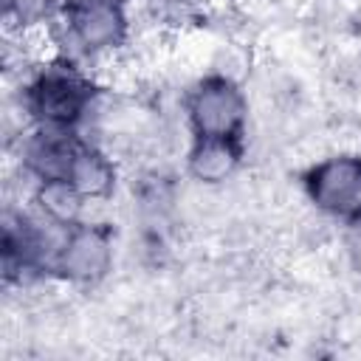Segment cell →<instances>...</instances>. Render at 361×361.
<instances>
[{
	"label": "cell",
	"instance_id": "cell-8",
	"mask_svg": "<svg viewBox=\"0 0 361 361\" xmlns=\"http://www.w3.org/2000/svg\"><path fill=\"white\" fill-rule=\"evenodd\" d=\"M245 158V138H192L186 149V175L203 186L226 183Z\"/></svg>",
	"mask_w": 361,
	"mask_h": 361
},
{
	"label": "cell",
	"instance_id": "cell-1",
	"mask_svg": "<svg viewBox=\"0 0 361 361\" xmlns=\"http://www.w3.org/2000/svg\"><path fill=\"white\" fill-rule=\"evenodd\" d=\"M99 96L96 82L71 59L42 65L23 85V113L34 127L79 130Z\"/></svg>",
	"mask_w": 361,
	"mask_h": 361
},
{
	"label": "cell",
	"instance_id": "cell-7",
	"mask_svg": "<svg viewBox=\"0 0 361 361\" xmlns=\"http://www.w3.org/2000/svg\"><path fill=\"white\" fill-rule=\"evenodd\" d=\"M79 141H82V135L76 130L34 127L28 133V138L23 141V166L34 175V180L65 178Z\"/></svg>",
	"mask_w": 361,
	"mask_h": 361
},
{
	"label": "cell",
	"instance_id": "cell-4",
	"mask_svg": "<svg viewBox=\"0 0 361 361\" xmlns=\"http://www.w3.org/2000/svg\"><path fill=\"white\" fill-rule=\"evenodd\" d=\"M59 17L68 42L85 56L113 54L130 37L127 0H71Z\"/></svg>",
	"mask_w": 361,
	"mask_h": 361
},
{
	"label": "cell",
	"instance_id": "cell-2",
	"mask_svg": "<svg viewBox=\"0 0 361 361\" xmlns=\"http://www.w3.org/2000/svg\"><path fill=\"white\" fill-rule=\"evenodd\" d=\"M192 138H245L248 96L228 73L200 76L183 102Z\"/></svg>",
	"mask_w": 361,
	"mask_h": 361
},
{
	"label": "cell",
	"instance_id": "cell-6",
	"mask_svg": "<svg viewBox=\"0 0 361 361\" xmlns=\"http://www.w3.org/2000/svg\"><path fill=\"white\" fill-rule=\"evenodd\" d=\"M305 197L327 217H347L361 206V155L336 152L302 172Z\"/></svg>",
	"mask_w": 361,
	"mask_h": 361
},
{
	"label": "cell",
	"instance_id": "cell-3",
	"mask_svg": "<svg viewBox=\"0 0 361 361\" xmlns=\"http://www.w3.org/2000/svg\"><path fill=\"white\" fill-rule=\"evenodd\" d=\"M113 228L107 223H76L62 231L51 259V276L71 285H96L113 268Z\"/></svg>",
	"mask_w": 361,
	"mask_h": 361
},
{
	"label": "cell",
	"instance_id": "cell-5",
	"mask_svg": "<svg viewBox=\"0 0 361 361\" xmlns=\"http://www.w3.org/2000/svg\"><path fill=\"white\" fill-rule=\"evenodd\" d=\"M48 228H56V226L45 223L39 214L31 217L25 212H8L3 217L0 257H3L6 282H23L37 274H51V259L62 234L54 240Z\"/></svg>",
	"mask_w": 361,
	"mask_h": 361
},
{
	"label": "cell",
	"instance_id": "cell-11",
	"mask_svg": "<svg viewBox=\"0 0 361 361\" xmlns=\"http://www.w3.org/2000/svg\"><path fill=\"white\" fill-rule=\"evenodd\" d=\"M344 226V248L350 254V262L361 271V206L353 209L347 217H341Z\"/></svg>",
	"mask_w": 361,
	"mask_h": 361
},
{
	"label": "cell",
	"instance_id": "cell-12",
	"mask_svg": "<svg viewBox=\"0 0 361 361\" xmlns=\"http://www.w3.org/2000/svg\"><path fill=\"white\" fill-rule=\"evenodd\" d=\"M158 3H166V6H186V3H192V0H158Z\"/></svg>",
	"mask_w": 361,
	"mask_h": 361
},
{
	"label": "cell",
	"instance_id": "cell-9",
	"mask_svg": "<svg viewBox=\"0 0 361 361\" xmlns=\"http://www.w3.org/2000/svg\"><path fill=\"white\" fill-rule=\"evenodd\" d=\"M65 178L85 195V200H104V197H110L116 192L118 166L102 147H96V144L82 138L76 152H73V161H71Z\"/></svg>",
	"mask_w": 361,
	"mask_h": 361
},
{
	"label": "cell",
	"instance_id": "cell-10",
	"mask_svg": "<svg viewBox=\"0 0 361 361\" xmlns=\"http://www.w3.org/2000/svg\"><path fill=\"white\" fill-rule=\"evenodd\" d=\"M31 203H34V212L45 223L65 231L85 220L87 200L68 178H39V180H34Z\"/></svg>",
	"mask_w": 361,
	"mask_h": 361
}]
</instances>
